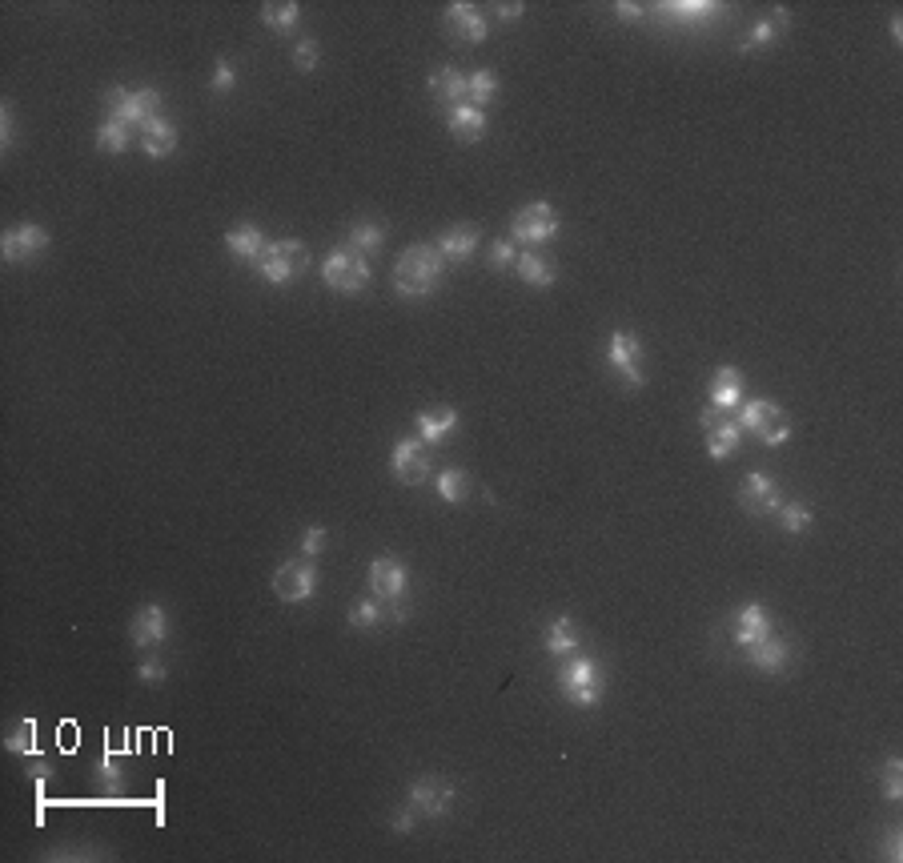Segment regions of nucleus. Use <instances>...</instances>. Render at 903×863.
Segmentation results:
<instances>
[{"instance_id":"1","label":"nucleus","mask_w":903,"mask_h":863,"mask_svg":"<svg viewBox=\"0 0 903 863\" xmlns=\"http://www.w3.org/2000/svg\"><path fill=\"white\" fill-rule=\"evenodd\" d=\"M446 281V257L434 245H410L402 249L394 265V290L398 298H430Z\"/></svg>"},{"instance_id":"2","label":"nucleus","mask_w":903,"mask_h":863,"mask_svg":"<svg viewBox=\"0 0 903 863\" xmlns=\"http://www.w3.org/2000/svg\"><path fill=\"white\" fill-rule=\"evenodd\" d=\"M602 687H607V679H602V667L594 659H586L582 651L566 655V663L558 667V691L570 707L578 711H590L602 703Z\"/></svg>"},{"instance_id":"3","label":"nucleus","mask_w":903,"mask_h":863,"mask_svg":"<svg viewBox=\"0 0 903 863\" xmlns=\"http://www.w3.org/2000/svg\"><path fill=\"white\" fill-rule=\"evenodd\" d=\"M306 265H310L306 241L281 237V241H269V245H265V253L253 261V273H257L265 285H289V281H297L301 273H306Z\"/></svg>"},{"instance_id":"4","label":"nucleus","mask_w":903,"mask_h":863,"mask_svg":"<svg viewBox=\"0 0 903 863\" xmlns=\"http://www.w3.org/2000/svg\"><path fill=\"white\" fill-rule=\"evenodd\" d=\"M322 281L330 285L334 294H362L366 285L374 281V269H370V257H362L358 249L350 245H338L326 265H322Z\"/></svg>"},{"instance_id":"5","label":"nucleus","mask_w":903,"mask_h":863,"mask_svg":"<svg viewBox=\"0 0 903 863\" xmlns=\"http://www.w3.org/2000/svg\"><path fill=\"white\" fill-rule=\"evenodd\" d=\"M558 209L550 205V201H530V205H522L518 213H514V221H510V241L514 245H526V249H538V245H546L554 233H558Z\"/></svg>"},{"instance_id":"6","label":"nucleus","mask_w":903,"mask_h":863,"mask_svg":"<svg viewBox=\"0 0 903 863\" xmlns=\"http://www.w3.org/2000/svg\"><path fill=\"white\" fill-rule=\"evenodd\" d=\"M273 595L281 603H310L318 595V566L314 558H289L273 570Z\"/></svg>"},{"instance_id":"7","label":"nucleus","mask_w":903,"mask_h":863,"mask_svg":"<svg viewBox=\"0 0 903 863\" xmlns=\"http://www.w3.org/2000/svg\"><path fill=\"white\" fill-rule=\"evenodd\" d=\"M105 105H109V117L141 129L145 121L161 117V89H121V85H113L105 93Z\"/></svg>"},{"instance_id":"8","label":"nucleus","mask_w":903,"mask_h":863,"mask_svg":"<svg viewBox=\"0 0 903 863\" xmlns=\"http://www.w3.org/2000/svg\"><path fill=\"white\" fill-rule=\"evenodd\" d=\"M607 366L623 378L627 390H643V386H647L643 342H639L631 330H611V338H607Z\"/></svg>"},{"instance_id":"9","label":"nucleus","mask_w":903,"mask_h":863,"mask_svg":"<svg viewBox=\"0 0 903 863\" xmlns=\"http://www.w3.org/2000/svg\"><path fill=\"white\" fill-rule=\"evenodd\" d=\"M454 803H458V787L442 775H422L410 783V807L426 819H442Z\"/></svg>"},{"instance_id":"10","label":"nucleus","mask_w":903,"mask_h":863,"mask_svg":"<svg viewBox=\"0 0 903 863\" xmlns=\"http://www.w3.org/2000/svg\"><path fill=\"white\" fill-rule=\"evenodd\" d=\"M49 249V229L37 225V221H25V225H13L0 237V257L9 265H25V261H37L41 253Z\"/></svg>"},{"instance_id":"11","label":"nucleus","mask_w":903,"mask_h":863,"mask_svg":"<svg viewBox=\"0 0 903 863\" xmlns=\"http://www.w3.org/2000/svg\"><path fill=\"white\" fill-rule=\"evenodd\" d=\"M169 635H173V619L161 603H145L129 619V643L141 647V651H157L161 643H169Z\"/></svg>"},{"instance_id":"12","label":"nucleus","mask_w":903,"mask_h":863,"mask_svg":"<svg viewBox=\"0 0 903 863\" xmlns=\"http://www.w3.org/2000/svg\"><path fill=\"white\" fill-rule=\"evenodd\" d=\"M390 470L402 486H422L430 474V450L422 438H398L394 454H390Z\"/></svg>"},{"instance_id":"13","label":"nucleus","mask_w":903,"mask_h":863,"mask_svg":"<svg viewBox=\"0 0 903 863\" xmlns=\"http://www.w3.org/2000/svg\"><path fill=\"white\" fill-rule=\"evenodd\" d=\"M406 583H410V574H406L402 558L378 554V558L370 562V595H374V599H382V603H402Z\"/></svg>"},{"instance_id":"14","label":"nucleus","mask_w":903,"mask_h":863,"mask_svg":"<svg viewBox=\"0 0 903 863\" xmlns=\"http://www.w3.org/2000/svg\"><path fill=\"white\" fill-rule=\"evenodd\" d=\"M739 506H743L747 514H755V518L775 514V510L783 506V490H779V482H775L771 474L751 470V474L743 478V486H739Z\"/></svg>"},{"instance_id":"15","label":"nucleus","mask_w":903,"mask_h":863,"mask_svg":"<svg viewBox=\"0 0 903 863\" xmlns=\"http://www.w3.org/2000/svg\"><path fill=\"white\" fill-rule=\"evenodd\" d=\"M446 37H454L462 45H482L490 37V21L470 0H454V5H446Z\"/></svg>"},{"instance_id":"16","label":"nucleus","mask_w":903,"mask_h":863,"mask_svg":"<svg viewBox=\"0 0 903 863\" xmlns=\"http://www.w3.org/2000/svg\"><path fill=\"white\" fill-rule=\"evenodd\" d=\"M478 245H482V229H478V225H470V221L442 229V233H438V241H434V249L446 257V265H450V261H470V257L478 253Z\"/></svg>"},{"instance_id":"17","label":"nucleus","mask_w":903,"mask_h":863,"mask_svg":"<svg viewBox=\"0 0 903 863\" xmlns=\"http://www.w3.org/2000/svg\"><path fill=\"white\" fill-rule=\"evenodd\" d=\"M771 631H775V627H771V615H767L763 603H743V607L731 615V639H735L739 647H751V643L767 639Z\"/></svg>"},{"instance_id":"18","label":"nucleus","mask_w":903,"mask_h":863,"mask_svg":"<svg viewBox=\"0 0 903 863\" xmlns=\"http://www.w3.org/2000/svg\"><path fill=\"white\" fill-rule=\"evenodd\" d=\"M137 145H141L145 157L165 161V157H173V149H177V125H173L169 117H153V121H145V125L137 129Z\"/></svg>"},{"instance_id":"19","label":"nucleus","mask_w":903,"mask_h":863,"mask_svg":"<svg viewBox=\"0 0 903 863\" xmlns=\"http://www.w3.org/2000/svg\"><path fill=\"white\" fill-rule=\"evenodd\" d=\"M747 655H751V667H755V671H763V675H783L787 663H791V643H787L783 635L771 631L767 639L751 643Z\"/></svg>"},{"instance_id":"20","label":"nucleus","mask_w":903,"mask_h":863,"mask_svg":"<svg viewBox=\"0 0 903 863\" xmlns=\"http://www.w3.org/2000/svg\"><path fill=\"white\" fill-rule=\"evenodd\" d=\"M446 129L454 133V141L474 145V141H482V137H486L490 121H486V109H474L470 101H462V105H454V109L446 113Z\"/></svg>"},{"instance_id":"21","label":"nucleus","mask_w":903,"mask_h":863,"mask_svg":"<svg viewBox=\"0 0 903 863\" xmlns=\"http://www.w3.org/2000/svg\"><path fill=\"white\" fill-rule=\"evenodd\" d=\"M743 406V374L735 366H719L711 378V410L715 414H735Z\"/></svg>"},{"instance_id":"22","label":"nucleus","mask_w":903,"mask_h":863,"mask_svg":"<svg viewBox=\"0 0 903 863\" xmlns=\"http://www.w3.org/2000/svg\"><path fill=\"white\" fill-rule=\"evenodd\" d=\"M707 430V454L715 458V462H723V458H731L735 454V446L743 442V426L735 422V414H719L711 426H703Z\"/></svg>"},{"instance_id":"23","label":"nucleus","mask_w":903,"mask_h":863,"mask_svg":"<svg viewBox=\"0 0 903 863\" xmlns=\"http://www.w3.org/2000/svg\"><path fill=\"white\" fill-rule=\"evenodd\" d=\"M542 647H546V655H554V659H566V655L582 651V639H578L574 619H570V615L550 619V623H546V631H542Z\"/></svg>"},{"instance_id":"24","label":"nucleus","mask_w":903,"mask_h":863,"mask_svg":"<svg viewBox=\"0 0 903 863\" xmlns=\"http://www.w3.org/2000/svg\"><path fill=\"white\" fill-rule=\"evenodd\" d=\"M514 273L526 281V285H534V290H550V285L558 281V269H554V261H546L538 249H518V261H514Z\"/></svg>"},{"instance_id":"25","label":"nucleus","mask_w":903,"mask_h":863,"mask_svg":"<svg viewBox=\"0 0 903 863\" xmlns=\"http://www.w3.org/2000/svg\"><path fill=\"white\" fill-rule=\"evenodd\" d=\"M414 426H418V434H422L426 446H442L462 426V418H458V410H422L414 418Z\"/></svg>"},{"instance_id":"26","label":"nucleus","mask_w":903,"mask_h":863,"mask_svg":"<svg viewBox=\"0 0 903 863\" xmlns=\"http://www.w3.org/2000/svg\"><path fill=\"white\" fill-rule=\"evenodd\" d=\"M430 93H434L446 109L462 105V101H466V73L454 69V65H438V69L430 73Z\"/></svg>"},{"instance_id":"27","label":"nucleus","mask_w":903,"mask_h":863,"mask_svg":"<svg viewBox=\"0 0 903 863\" xmlns=\"http://www.w3.org/2000/svg\"><path fill=\"white\" fill-rule=\"evenodd\" d=\"M783 414H779V406L771 402V398H751V402H743L739 410H735V422L743 426V434H763L767 426H775Z\"/></svg>"},{"instance_id":"28","label":"nucleus","mask_w":903,"mask_h":863,"mask_svg":"<svg viewBox=\"0 0 903 863\" xmlns=\"http://www.w3.org/2000/svg\"><path fill=\"white\" fill-rule=\"evenodd\" d=\"M787 25H791V13H787V9H775L767 21H755V25H751V37L739 41V53H759V49L775 45V41L783 37Z\"/></svg>"},{"instance_id":"29","label":"nucleus","mask_w":903,"mask_h":863,"mask_svg":"<svg viewBox=\"0 0 903 863\" xmlns=\"http://www.w3.org/2000/svg\"><path fill=\"white\" fill-rule=\"evenodd\" d=\"M265 245H269V237H265V233H261V229H257V225H249V221H245V225H237V229H229V233H225V249H229V253H233V257H241V261H249V265H253V261H257V257H261V253H265Z\"/></svg>"},{"instance_id":"30","label":"nucleus","mask_w":903,"mask_h":863,"mask_svg":"<svg viewBox=\"0 0 903 863\" xmlns=\"http://www.w3.org/2000/svg\"><path fill=\"white\" fill-rule=\"evenodd\" d=\"M97 149L101 153H125V149H133V125H125V121H117V117H105L101 125H97Z\"/></svg>"},{"instance_id":"31","label":"nucleus","mask_w":903,"mask_h":863,"mask_svg":"<svg viewBox=\"0 0 903 863\" xmlns=\"http://www.w3.org/2000/svg\"><path fill=\"white\" fill-rule=\"evenodd\" d=\"M261 25H265L269 33L289 37V33L301 25V5H293V0H285V5H261Z\"/></svg>"},{"instance_id":"32","label":"nucleus","mask_w":903,"mask_h":863,"mask_svg":"<svg viewBox=\"0 0 903 863\" xmlns=\"http://www.w3.org/2000/svg\"><path fill=\"white\" fill-rule=\"evenodd\" d=\"M386 615H390V603H382V599H358L354 607H350V627H358V631H374V627H382L386 623Z\"/></svg>"},{"instance_id":"33","label":"nucleus","mask_w":903,"mask_h":863,"mask_svg":"<svg viewBox=\"0 0 903 863\" xmlns=\"http://www.w3.org/2000/svg\"><path fill=\"white\" fill-rule=\"evenodd\" d=\"M494 97H498V73L494 69H478V73L466 77V101L474 109H486Z\"/></svg>"},{"instance_id":"34","label":"nucleus","mask_w":903,"mask_h":863,"mask_svg":"<svg viewBox=\"0 0 903 863\" xmlns=\"http://www.w3.org/2000/svg\"><path fill=\"white\" fill-rule=\"evenodd\" d=\"M346 245L358 249L362 257H370V253H378V249L386 245V229H382L378 221H358V225L346 233Z\"/></svg>"},{"instance_id":"35","label":"nucleus","mask_w":903,"mask_h":863,"mask_svg":"<svg viewBox=\"0 0 903 863\" xmlns=\"http://www.w3.org/2000/svg\"><path fill=\"white\" fill-rule=\"evenodd\" d=\"M438 498L450 502V506H462V502L470 498V474L458 470V466H446V470L438 474Z\"/></svg>"},{"instance_id":"36","label":"nucleus","mask_w":903,"mask_h":863,"mask_svg":"<svg viewBox=\"0 0 903 863\" xmlns=\"http://www.w3.org/2000/svg\"><path fill=\"white\" fill-rule=\"evenodd\" d=\"M5 751H13V755H25V759L41 755V751H37V719H33V715L17 719V727H13L9 735H5Z\"/></svg>"},{"instance_id":"37","label":"nucleus","mask_w":903,"mask_h":863,"mask_svg":"<svg viewBox=\"0 0 903 863\" xmlns=\"http://www.w3.org/2000/svg\"><path fill=\"white\" fill-rule=\"evenodd\" d=\"M663 13H671L679 25H699V21H715L723 9L707 5V0H683V5H663Z\"/></svg>"},{"instance_id":"38","label":"nucleus","mask_w":903,"mask_h":863,"mask_svg":"<svg viewBox=\"0 0 903 863\" xmlns=\"http://www.w3.org/2000/svg\"><path fill=\"white\" fill-rule=\"evenodd\" d=\"M775 514H779V522H783V530H787V534H807V530H811V522H815L811 506H803V502H783Z\"/></svg>"},{"instance_id":"39","label":"nucleus","mask_w":903,"mask_h":863,"mask_svg":"<svg viewBox=\"0 0 903 863\" xmlns=\"http://www.w3.org/2000/svg\"><path fill=\"white\" fill-rule=\"evenodd\" d=\"M93 779H97L101 787H109V791H117V787L125 783V771H121V763H117L113 751H105V755L93 763Z\"/></svg>"},{"instance_id":"40","label":"nucleus","mask_w":903,"mask_h":863,"mask_svg":"<svg viewBox=\"0 0 903 863\" xmlns=\"http://www.w3.org/2000/svg\"><path fill=\"white\" fill-rule=\"evenodd\" d=\"M883 799L887 803L903 799V759L899 755H887V763H883Z\"/></svg>"},{"instance_id":"41","label":"nucleus","mask_w":903,"mask_h":863,"mask_svg":"<svg viewBox=\"0 0 903 863\" xmlns=\"http://www.w3.org/2000/svg\"><path fill=\"white\" fill-rule=\"evenodd\" d=\"M289 57H293V69H297V73H314V69H318V61H322V49H318V41H314V37H301V41L293 45V53H289Z\"/></svg>"},{"instance_id":"42","label":"nucleus","mask_w":903,"mask_h":863,"mask_svg":"<svg viewBox=\"0 0 903 863\" xmlns=\"http://www.w3.org/2000/svg\"><path fill=\"white\" fill-rule=\"evenodd\" d=\"M326 542H330V530L326 526H306V534H301V558H318L322 550H326Z\"/></svg>"},{"instance_id":"43","label":"nucleus","mask_w":903,"mask_h":863,"mask_svg":"<svg viewBox=\"0 0 903 863\" xmlns=\"http://www.w3.org/2000/svg\"><path fill=\"white\" fill-rule=\"evenodd\" d=\"M514 261H518V245L510 237H502V241L490 245V265L494 269H514Z\"/></svg>"},{"instance_id":"44","label":"nucleus","mask_w":903,"mask_h":863,"mask_svg":"<svg viewBox=\"0 0 903 863\" xmlns=\"http://www.w3.org/2000/svg\"><path fill=\"white\" fill-rule=\"evenodd\" d=\"M233 85H237V69L229 61H217L213 65V77H209V89L213 93H233Z\"/></svg>"},{"instance_id":"45","label":"nucleus","mask_w":903,"mask_h":863,"mask_svg":"<svg viewBox=\"0 0 903 863\" xmlns=\"http://www.w3.org/2000/svg\"><path fill=\"white\" fill-rule=\"evenodd\" d=\"M137 679H141V683H165V679H169V663L157 659V655H149V659L137 667Z\"/></svg>"},{"instance_id":"46","label":"nucleus","mask_w":903,"mask_h":863,"mask_svg":"<svg viewBox=\"0 0 903 863\" xmlns=\"http://www.w3.org/2000/svg\"><path fill=\"white\" fill-rule=\"evenodd\" d=\"M418 819H422V815H418V811H414V807L406 803V807H398V811L390 815V831H394V835H410V831L418 827Z\"/></svg>"},{"instance_id":"47","label":"nucleus","mask_w":903,"mask_h":863,"mask_svg":"<svg viewBox=\"0 0 903 863\" xmlns=\"http://www.w3.org/2000/svg\"><path fill=\"white\" fill-rule=\"evenodd\" d=\"M0 145H5V153L17 145V125H13V105L9 101L0 105Z\"/></svg>"},{"instance_id":"48","label":"nucleus","mask_w":903,"mask_h":863,"mask_svg":"<svg viewBox=\"0 0 903 863\" xmlns=\"http://www.w3.org/2000/svg\"><path fill=\"white\" fill-rule=\"evenodd\" d=\"M759 442H763V446H787V442H791V426L779 418L775 426H767V430L759 434Z\"/></svg>"},{"instance_id":"49","label":"nucleus","mask_w":903,"mask_h":863,"mask_svg":"<svg viewBox=\"0 0 903 863\" xmlns=\"http://www.w3.org/2000/svg\"><path fill=\"white\" fill-rule=\"evenodd\" d=\"M883 859H891V863L903 859V831L899 827H887V835H883Z\"/></svg>"},{"instance_id":"50","label":"nucleus","mask_w":903,"mask_h":863,"mask_svg":"<svg viewBox=\"0 0 903 863\" xmlns=\"http://www.w3.org/2000/svg\"><path fill=\"white\" fill-rule=\"evenodd\" d=\"M29 779L37 783V795H41V791H45V783L53 779V767H49L41 755H33V759H29Z\"/></svg>"},{"instance_id":"51","label":"nucleus","mask_w":903,"mask_h":863,"mask_svg":"<svg viewBox=\"0 0 903 863\" xmlns=\"http://www.w3.org/2000/svg\"><path fill=\"white\" fill-rule=\"evenodd\" d=\"M615 17H619L623 25H635V21L647 17V9H643V5H631V0H619V5H615Z\"/></svg>"},{"instance_id":"52","label":"nucleus","mask_w":903,"mask_h":863,"mask_svg":"<svg viewBox=\"0 0 903 863\" xmlns=\"http://www.w3.org/2000/svg\"><path fill=\"white\" fill-rule=\"evenodd\" d=\"M494 17H498V25H514V21L526 17V5H514V0H506V5L494 9Z\"/></svg>"},{"instance_id":"53","label":"nucleus","mask_w":903,"mask_h":863,"mask_svg":"<svg viewBox=\"0 0 903 863\" xmlns=\"http://www.w3.org/2000/svg\"><path fill=\"white\" fill-rule=\"evenodd\" d=\"M891 41H895V45L903 41V21H899V17H891Z\"/></svg>"}]
</instances>
